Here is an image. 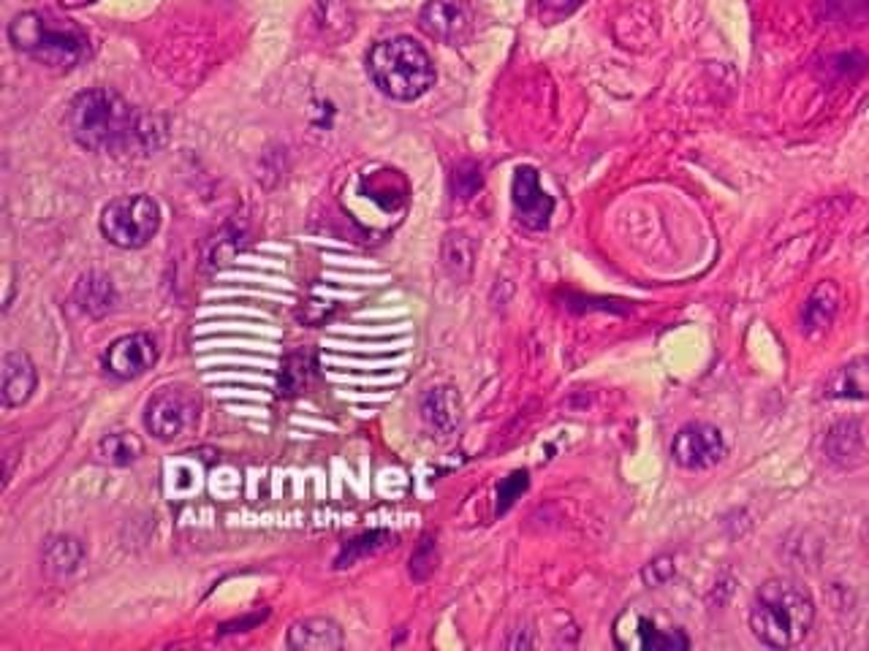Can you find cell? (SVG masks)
I'll list each match as a JSON object with an SVG mask.
<instances>
[{
    "label": "cell",
    "mask_w": 869,
    "mask_h": 651,
    "mask_svg": "<svg viewBox=\"0 0 869 651\" xmlns=\"http://www.w3.org/2000/svg\"><path fill=\"white\" fill-rule=\"evenodd\" d=\"M65 125L90 153H149L161 144V138H155V120L142 117L110 87H93L76 95L65 108Z\"/></svg>",
    "instance_id": "1"
},
{
    "label": "cell",
    "mask_w": 869,
    "mask_h": 651,
    "mask_svg": "<svg viewBox=\"0 0 869 651\" xmlns=\"http://www.w3.org/2000/svg\"><path fill=\"white\" fill-rule=\"evenodd\" d=\"M815 622L813 597L790 578L761 583L751 608V630L764 647L794 649L810 636Z\"/></svg>",
    "instance_id": "2"
},
{
    "label": "cell",
    "mask_w": 869,
    "mask_h": 651,
    "mask_svg": "<svg viewBox=\"0 0 869 651\" xmlns=\"http://www.w3.org/2000/svg\"><path fill=\"white\" fill-rule=\"evenodd\" d=\"M9 39L14 50L55 71L76 69L90 50L87 35L74 22L44 14V11L17 14L9 25Z\"/></svg>",
    "instance_id": "3"
},
{
    "label": "cell",
    "mask_w": 869,
    "mask_h": 651,
    "mask_svg": "<svg viewBox=\"0 0 869 651\" xmlns=\"http://www.w3.org/2000/svg\"><path fill=\"white\" fill-rule=\"evenodd\" d=\"M368 74L383 95L416 101L435 84V65L418 41L397 35L375 44L368 54Z\"/></svg>",
    "instance_id": "4"
},
{
    "label": "cell",
    "mask_w": 869,
    "mask_h": 651,
    "mask_svg": "<svg viewBox=\"0 0 869 651\" xmlns=\"http://www.w3.org/2000/svg\"><path fill=\"white\" fill-rule=\"evenodd\" d=\"M161 228V209L145 193L120 196L101 213V234L120 250H139Z\"/></svg>",
    "instance_id": "5"
},
{
    "label": "cell",
    "mask_w": 869,
    "mask_h": 651,
    "mask_svg": "<svg viewBox=\"0 0 869 651\" xmlns=\"http://www.w3.org/2000/svg\"><path fill=\"white\" fill-rule=\"evenodd\" d=\"M201 402L190 389L169 385L161 389L158 394L149 396L145 407V426L153 437L172 443V440L185 437L199 424Z\"/></svg>",
    "instance_id": "6"
},
{
    "label": "cell",
    "mask_w": 869,
    "mask_h": 651,
    "mask_svg": "<svg viewBox=\"0 0 869 651\" xmlns=\"http://www.w3.org/2000/svg\"><path fill=\"white\" fill-rule=\"evenodd\" d=\"M614 641L620 649L631 651H682L691 647V638L680 627L639 611H625L617 617Z\"/></svg>",
    "instance_id": "7"
},
{
    "label": "cell",
    "mask_w": 869,
    "mask_h": 651,
    "mask_svg": "<svg viewBox=\"0 0 869 651\" xmlns=\"http://www.w3.org/2000/svg\"><path fill=\"white\" fill-rule=\"evenodd\" d=\"M671 456L680 467L687 469H706L715 467L725 456V440L717 426L712 424H687L685 430L676 432Z\"/></svg>",
    "instance_id": "8"
},
{
    "label": "cell",
    "mask_w": 869,
    "mask_h": 651,
    "mask_svg": "<svg viewBox=\"0 0 869 651\" xmlns=\"http://www.w3.org/2000/svg\"><path fill=\"white\" fill-rule=\"evenodd\" d=\"M158 361V342L149 334H125L104 353V370L120 380H134L153 370Z\"/></svg>",
    "instance_id": "9"
},
{
    "label": "cell",
    "mask_w": 869,
    "mask_h": 651,
    "mask_svg": "<svg viewBox=\"0 0 869 651\" xmlns=\"http://www.w3.org/2000/svg\"><path fill=\"white\" fill-rule=\"evenodd\" d=\"M511 202L519 223H525L527 228L541 231L549 226V217L555 213V198L541 188V177L532 166H519L514 174Z\"/></svg>",
    "instance_id": "10"
},
{
    "label": "cell",
    "mask_w": 869,
    "mask_h": 651,
    "mask_svg": "<svg viewBox=\"0 0 869 651\" xmlns=\"http://www.w3.org/2000/svg\"><path fill=\"white\" fill-rule=\"evenodd\" d=\"M422 28L443 44H459L473 30V11L467 0H430L418 17Z\"/></svg>",
    "instance_id": "11"
},
{
    "label": "cell",
    "mask_w": 869,
    "mask_h": 651,
    "mask_svg": "<svg viewBox=\"0 0 869 651\" xmlns=\"http://www.w3.org/2000/svg\"><path fill=\"white\" fill-rule=\"evenodd\" d=\"M3 405L6 407H20L33 396L35 385H39V372L35 364L30 361L25 351H9L3 355Z\"/></svg>",
    "instance_id": "12"
},
{
    "label": "cell",
    "mask_w": 869,
    "mask_h": 651,
    "mask_svg": "<svg viewBox=\"0 0 869 651\" xmlns=\"http://www.w3.org/2000/svg\"><path fill=\"white\" fill-rule=\"evenodd\" d=\"M345 638L340 624L327 617L299 619L289 630V649L297 651H338L343 649Z\"/></svg>",
    "instance_id": "13"
},
{
    "label": "cell",
    "mask_w": 869,
    "mask_h": 651,
    "mask_svg": "<svg viewBox=\"0 0 869 651\" xmlns=\"http://www.w3.org/2000/svg\"><path fill=\"white\" fill-rule=\"evenodd\" d=\"M422 415L437 434H452L459 426L463 418V405H459V394L448 385H437V389L427 391L422 402Z\"/></svg>",
    "instance_id": "14"
},
{
    "label": "cell",
    "mask_w": 869,
    "mask_h": 651,
    "mask_svg": "<svg viewBox=\"0 0 869 651\" xmlns=\"http://www.w3.org/2000/svg\"><path fill=\"white\" fill-rule=\"evenodd\" d=\"M837 312H840V288L831 280L818 282V288L810 293V299L805 301V310H801V329L810 337L826 331L837 318Z\"/></svg>",
    "instance_id": "15"
},
{
    "label": "cell",
    "mask_w": 869,
    "mask_h": 651,
    "mask_svg": "<svg viewBox=\"0 0 869 651\" xmlns=\"http://www.w3.org/2000/svg\"><path fill=\"white\" fill-rule=\"evenodd\" d=\"M829 400H869V359H854L826 383Z\"/></svg>",
    "instance_id": "16"
},
{
    "label": "cell",
    "mask_w": 869,
    "mask_h": 651,
    "mask_svg": "<svg viewBox=\"0 0 869 651\" xmlns=\"http://www.w3.org/2000/svg\"><path fill=\"white\" fill-rule=\"evenodd\" d=\"M41 559H44V568L52 576H71L85 562V546L76 538H71V535H58V538L44 542Z\"/></svg>",
    "instance_id": "17"
},
{
    "label": "cell",
    "mask_w": 869,
    "mask_h": 651,
    "mask_svg": "<svg viewBox=\"0 0 869 651\" xmlns=\"http://www.w3.org/2000/svg\"><path fill=\"white\" fill-rule=\"evenodd\" d=\"M115 288L112 280L104 275H85L76 286V304L87 312V316L101 318L106 312L115 310Z\"/></svg>",
    "instance_id": "18"
},
{
    "label": "cell",
    "mask_w": 869,
    "mask_h": 651,
    "mask_svg": "<svg viewBox=\"0 0 869 651\" xmlns=\"http://www.w3.org/2000/svg\"><path fill=\"white\" fill-rule=\"evenodd\" d=\"M142 454H145V443H142L134 432L106 434L99 443L101 462L112 464V467H128V464H134Z\"/></svg>",
    "instance_id": "19"
},
{
    "label": "cell",
    "mask_w": 869,
    "mask_h": 651,
    "mask_svg": "<svg viewBox=\"0 0 869 651\" xmlns=\"http://www.w3.org/2000/svg\"><path fill=\"white\" fill-rule=\"evenodd\" d=\"M392 542H394V538L389 533H364V535H359V538L343 542V548H340L334 565H338V568H351V565L362 562V559L373 557V554L389 548Z\"/></svg>",
    "instance_id": "20"
},
{
    "label": "cell",
    "mask_w": 869,
    "mask_h": 651,
    "mask_svg": "<svg viewBox=\"0 0 869 651\" xmlns=\"http://www.w3.org/2000/svg\"><path fill=\"white\" fill-rule=\"evenodd\" d=\"M861 430L859 424H840L829 432L826 440V454L835 462H848L854 456L861 454Z\"/></svg>",
    "instance_id": "21"
},
{
    "label": "cell",
    "mask_w": 869,
    "mask_h": 651,
    "mask_svg": "<svg viewBox=\"0 0 869 651\" xmlns=\"http://www.w3.org/2000/svg\"><path fill=\"white\" fill-rule=\"evenodd\" d=\"M443 258H446V267L452 275L457 277H465L467 271L473 267V252H470V245H467L465 237H459V234H452V237H446V247H443Z\"/></svg>",
    "instance_id": "22"
},
{
    "label": "cell",
    "mask_w": 869,
    "mask_h": 651,
    "mask_svg": "<svg viewBox=\"0 0 869 651\" xmlns=\"http://www.w3.org/2000/svg\"><path fill=\"white\" fill-rule=\"evenodd\" d=\"M581 3H584V0H538V17H541L547 25H555V22L571 17Z\"/></svg>",
    "instance_id": "23"
},
{
    "label": "cell",
    "mask_w": 869,
    "mask_h": 651,
    "mask_svg": "<svg viewBox=\"0 0 869 651\" xmlns=\"http://www.w3.org/2000/svg\"><path fill=\"white\" fill-rule=\"evenodd\" d=\"M527 488V473H514L511 478H506L500 484V492H497V499H500V505H497V514H506L508 505L517 503V497L521 492Z\"/></svg>",
    "instance_id": "24"
},
{
    "label": "cell",
    "mask_w": 869,
    "mask_h": 651,
    "mask_svg": "<svg viewBox=\"0 0 869 651\" xmlns=\"http://www.w3.org/2000/svg\"><path fill=\"white\" fill-rule=\"evenodd\" d=\"M671 572H674V565H671V559H655L652 565H646L644 570V581L652 583V587H661L666 578H671Z\"/></svg>",
    "instance_id": "25"
}]
</instances>
